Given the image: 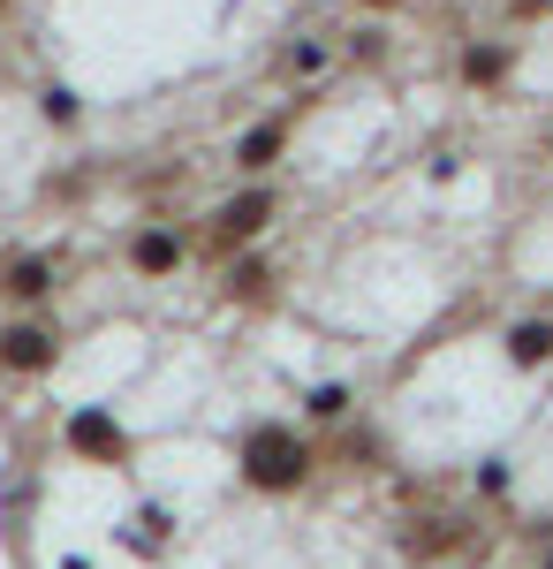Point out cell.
<instances>
[{
  "mask_svg": "<svg viewBox=\"0 0 553 569\" xmlns=\"http://www.w3.org/2000/svg\"><path fill=\"white\" fill-rule=\"evenodd\" d=\"M235 471L251 493H296L311 479V440L296 426H273V418H258L251 433L235 440Z\"/></svg>",
  "mask_w": 553,
  "mask_h": 569,
  "instance_id": "obj_1",
  "label": "cell"
},
{
  "mask_svg": "<svg viewBox=\"0 0 553 569\" xmlns=\"http://www.w3.org/2000/svg\"><path fill=\"white\" fill-rule=\"evenodd\" d=\"M61 440H69L77 456H91V463H129V433L114 426V410H99V402H84V410H69V426H61Z\"/></svg>",
  "mask_w": 553,
  "mask_h": 569,
  "instance_id": "obj_2",
  "label": "cell"
},
{
  "mask_svg": "<svg viewBox=\"0 0 553 569\" xmlns=\"http://www.w3.org/2000/svg\"><path fill=\"white\" fill-rule=\"evenodd\" d=\"M61 365V327H46V319H23V327H8L0 335V372H53Z\"/></svg>",
  "mask_w": 553,
  "mask_h": 569,
  "instance_id": "obj_3",
  "label": "cell"
},
{
  "mask_svg": "<svg viewBox=\"0 0 553 569\" xmlns=\"http://www.w3.org/2000/svg\"><path fill=\"white\" fill-rule=\"evenodd\" d=\"M273 213H281V198H273L265 182H251L243 198H228V206L213 213V243H228V251H235V243L265 236V220H273Z\"/></svg>",
  "mask_w": 553,
  "mask_h": 569,
  "instance_id": "obj_4",
  "label": "cell"
},
{
  "mask_svg": "<svg viewBox=\"0 0 553 569\" xmlns=\"http://www.w3.org/2000/svg\"><path fill=\"white\" fill-rule=\"evenodd\" d=\"M281 152H289V122H281V114H273V122H251V130L235 137V168H243V176H265Z\"/></svg>",
  "mask_w": 553,
  "mask_h": 569,
  "instance_id": "obj_5",
  "label": "cell"
},
{
  "mask_svg": "<svg viewBox=\"0 0 553 569\" xmlns=\"http://www.w3.org/2000/svg\"><path fill=\"white\" fill-rule=\"evenodd\" d=\"M129 266H137L144 281L174 273V266H182V236H174V228H137V236H129Z\"/></svg>",
  "mask_w": 553,
  "mask_h": 569,
  "instance_id": "obj_6",
  "label": "cell"
},
{
  "mask_svg": "<svg viewBox=\"0 0 553 569\" xmlns=\"http://www.w3.org/2000/svg\"><path fill=\"white\" fill-rule=\"evenodd\" d=\"M0 289H8L16 305H46V297H53V259H16Z\"/></svg>",
  "mask_w": 553,
  "mask_h": 569,
  "instance_id": "obj_7",
  "label": "cell"
},
{
  "mask_svg": "<svg viewBox=\"0 0 553 569\" xmlns=\"http://www.w3.org/2000/svg\"><path fill=\"white\" fill-rule=\"evenodd\" d=\"M515 69V53L509 46H463V84H477V91H493L501 77Z\"/></svg>",
  "mask_w": 553,
  "mask_h": 569,
  "instance_id": "obj_8",
  "label": "cell"
},
{
  "mask_svg": "<svg viewBox=\"0 0 553 569\" xmlns=\"http://www.w3.org/2000/svg\"><path fill=\"white\" fill-rule=\"evenodd\" d=\"M546 357H553V319H523V327L509 335V365L531 372V365H546Z\"/></svg>",
  "mask_w": 553,
  "mask_h": 569,
  "instance_id": "obj_9",
  "label": "cell"
},
{
  "mask_svg": "<svg viewBox=\"0 0 553 569\" xmlns=\"http://www.w3.org/2000/svg\"><path fill=\"white\" fill-rule=\"evenodd\" d=\"M265 281H273V273H265V259H235L228 273H220V289H228V297H243V305H258V297H265Z\"/></svg>",
  "mask_w": 553,
  "mask_h": 569,
  "instance_id": "obj_10",
  "label": "cell"
},
{
  "mask_svg": "<svg viewBox=\"0 0 553 569\" xmlns=\"http://www.w3.org/2000/svg\"><path fill=\"white\" fill-rule=\"evenodd\" d=\"M349 402H356V395L341 388V380H319V388L303 395V410H311V418H349Z\"/></svg>",
  "mask_w": 553,
  "mask_h": 569,
  "instance_id": "obj_11",
  "label": "cell"
},
{
  "mask_svg": "<svg viewBox=\"0 0 553 569\" xmlns=\"http://www.w3.org/2000/svg\"><path fill=\"white\" fill-rule=\"evenodd\" d=\"M39 114L53 122V130H69V122H77V91H69V84H46L39 91Z\"/></svg>",
  "mask_w": 553,
  "mask_h": 569,
  "instance_id": "obj_12",
  "label": "cell"
},
{
  "mask_svg": "<svg viewBox=\"0 0 553 569\" xmlns=\"http://www.w3.org/2000/svg\"><path fill=\"white\" fill-rule=\"evenodd\" d=\"M281 69H289V77H319V69H326V46H296Z\"/></svg>",
  "mask_w": 553,
  "mask_h": 569,
  "instance_id": "obj_13",
  "label": "cell"
},
{
  "mask_svg": "<svg viewBox=\"0 0 553 569\" xmlns=\"http://www.w3.org/2000/svg\"><path fill=\"white\" fill-rule=\"evenodd\" d=\"M546 569H553V555H546Z\"/></svg>",
  "mask_w": 553,
  "mask_h": 569,
  "instance_id": "obj_14",
  "label": "cell"
},
{
  "mask_svg": "<svg viewBox=\"0 0 553 569\" xmlns=\"http://www.w3.org/2000/svg\"><path fill=\"white\" fill-rule=\"evenodd\" d=\"M0 8H8V0H0Z\"/></svg>",
  "mask_w": 553,
  "mask_h": 569,
  "instance_id": "obj_15",
  "label": "cell"
}]
</instances>
